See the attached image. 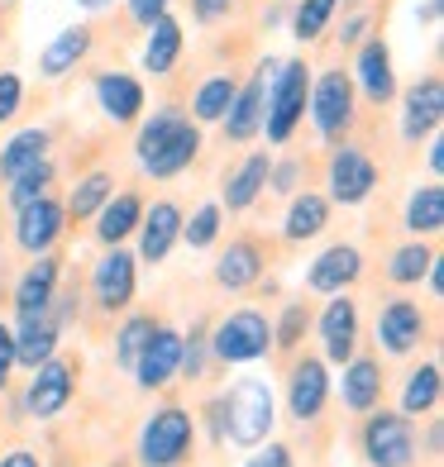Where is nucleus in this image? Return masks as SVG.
<instances>
[{"instance_id": "obj_22", "label": "nucleus", "mask_w": 444, "mask_h": 467, "mask_svg": "<svg viewBox=\"0 0 444 467\" xmlns=\"http://www.w3.org/2000/svg\"><path fill=\"white\" fill-rule=\"evenodd\" d=\"M96 105L111 124H134L143 119V81L130 72H96Z\"/></svg>"}, {"instance_id": "obj_42", "label": "nucleus", "mask_w": 444, "mask_h": 467, "mask_svg": "<svg viewBox=\"0 0 444 467\" xmlns=\"http://www.w3.org/2000/svg\"><path fill=\"white\" fill-rule=\"evenodd\" d=\"M306 329H311V315H306V306H296V301H291V306L282 310V320L272 325V348H296Z\"/></svg>"}, {"instance_id": "obj_8", "label": "nucleus", "mask_w": 444, "mask_h": 467, "mask_svg": "<svg viewBox=\"0 0 444 467\" xmlns=\"http://www.w3.org/2000/svg\"><path fill=\"white\" fill-rule=\"evenodd\" d=\"M325 182H330V201L334 205H364L377 191V182H383V172H377V162L368 158V148L344 143V148L330 153Z\"/></svg>"}, {"instance_id": "obj_51", "label": "nucleus", "mask_w": 444, "mask_h": 467, "mask_svg": "<svg viewBox=\"0 0 444 467\" xmlns=\"http://www.w3.org/2000/svg\"><path fill=\"white\" fill-rule=\"evenodd\" d=\"M0 467H38V458H34L29 449H15V453L0 458Z\"/></svg>"}, {"instance_id": "obj_14", "label": "nucleus", "mask_w": 444, "mask_h": 467, "mask_svg": "<svg viewBox=\"0 0 444 467\" xmlns=\"http://www.w3.org/2000/svg\"><path fill=\"white\" fill-rule=\"evenodd\" d=\"M315 334H321L325 363L344 368L358 353V306H354V296H330L321 320H315Z\"/></svg>"}, {"instance_id": "obj_23", "label": "nucleus", "mask_w": 444, "mask_h": 467, "mask_svg": "<svg viewBox=\"0 0 444 467\" xmlns=\"http://www.w3.org/2000/svg\"><path fill=\"white\" fill-rule=\"evenodd\" d=\"M15 368H38V363H48V358L58 353V338H62V325L53 320V310L44 315H29V320H19L15 329Z\"/></svg>"}, {"instance_id": "obj_12", "label": "nucleus", "mask_w": 444, "mask_h": 467, "mask_svg": "<svg viewBox=\"0 0 444 467\" xmlns=\"http://www.w3.org/2000/svg\"><path fill=\"white\" fill-rule=\"evenodd\" d=\"M72 391H77V368L68 363V358H48V363H38L29 387H25V410L34 420H53L72 406Z\"/></svg>"}, {"instance_id": "obj_19", "label": "nucleus", "mask_w": 444, "mask_h": 467, "mask_svg": "<svg viewBox=\"0 0 444 467\" xmlns=\"http://www.w3.org/2000/svg\"><path fill=\"white\" fill-rule=\"evenodd\" d=\"M58 286H62V263L53 258V253H38V258L19 272V282H15V315H19V320L44 315L53 306Z\"/></svg>"}, {"instance_id": "obj_5", "label": "nucleus", "mask_w": 444, "mask_h": 467, "mask_svg": "<svg viewBox=\"0 0 444 467\" xmlns=\"http://www.w3.org/2000/svg\"><path fill=\"white\" fill-rule=\"evenodd\" d=\"M206 338H210V358L216 363L248 368V363H259V358L272 353V320L263 310H229Z\"/></svg>"}, {"instance_id": "obj_21", "label": "nucleus", "mask_w": 444, "mask_h": 467, "mask_svg": "<svg viewBox=\"0 0 444 467\" xmlns=\"http://www.w3.org/2000/svg\"><path fill=\"white\" fill-rule=\"evenodd\" d=\"M420 338H426V310L416 301H387L377 315V348H387L392 358H407Z\"/></svg>"}, {"instance_id": "obj_32", "label": "nucleus", "mask_w": 444, "mask_h": 467, "mask_svg": "<svg viewBox=\"0 0 444 467\" xmlns=\"http://www.w3.org/2000/svg\"><path fill=\"white\" fill-rule=\"evenodd\" d=\"M439 387H444V372L439 363H420L407 372V387H401V415L416 420V415H435L439 406Z\"/></svg>"}, {"instance_id": "obj_1", "label": "nucleus", "mask_w": 444, "mask_h": 467, "mask_svg": "<svg viewBox=\"0 0 444 467\" xmlns=\"http://www.w3.org/2000/svg\"><path fill=\"white\" fill-rule=\"evenodd\" d=\"M134 158H139V172L153 182L182 177L201 158V124H192V115H182L177 105H163V110H153V119L139 124Z\"/></svg>"}, {"instance_id": "obj_17", "label": "nucleus", "mask_w": 444, "mask_h": 467, "mask_svg": "<svg viewBox=\"0 0 444 467\" xmlns=\"http://www.w3.org/2000/svg\"><path fill=\"white\" fill-rule=\"evenodd\" d=\"M439 124H444V81L430 72L407 91V100H401V139L420 143V139L439 134Z\"/></svg>"}, {"instance_id": "obj_18", "label": "nucleus", "mask_w": 444, "mask_h": 467, "mask_svg": "<svg viewBox=\"0 0 444 467\" xmlns=\"http://www.w3.org/2000/svg\"><path fill=\"white\" fill-rule=\"evenodd\" d=\"M358 277H364V253L354 244H330L325 253H315L306 267V286L321 296H344Z\"/></svg>"}, {"instance_id": "obj_4", "label": "nucleus", "mask_w": 444, "mask_h": 467, "mask_svg": "<svg viewBox=\"0 0 444 467\" xmlns=\"http://www.w3.org/2000/svg\"><path fill=\"white\" fill-rule=\"evenodd\" d=\"M196 449V420L182 406H163L139 430V467H182Z\"/></svg>"}, {"instance_id": "obj_31", "label": "nucleus", "mask_w": 444, "mask_h": 467, "mask_svg": "<svg viewBox=\"0 0 444 467\" xmlns=\"http://www.w3.org/2000/svg\"><path fill=\"white\" fill-rule=\"evenodd\" d=\"M87 53H91V25H68L53 44H44V53H38V72H44L48 81L68 77Z\"/></svg>"}, {"instance_id": "obj_2", "label": "nucleus", "mask_w": 444, "mask_h": 467, "mask_svg": "<svg viewBox=\"0 0 444 467\" xmlns=\"http://www.w3.org/2000/svg\"><path fill=\"white\" fill-rule=\"evenodd\" d=\"M225 400V439L235 449H259L263 439H272V424H278V396L263 377H244L229 387Z\"/></svg>"}, {"instance_id": "obj_41", "label": "nucleus", "mask_w": 444, "mask_h": 467, "mask_svg": "<svg viewBox=\"0 0 444 467\" xmlns=\"http://www.w3.org/2000/svg\"><path fill=\"white\" fill-rule=\"evenodd\" d=\"M206 368H210V338H206V325H192V334H182V368H177V377L201 381Z\"/></svg>"}, {"instance_id": "obj_25", "label": "nucleus", "mask_w": 444, "mask_h": 467, "mask_svg": "<svg viewBox=\"0 0 444 467\" xmlns=\"http://www.w3.org/2000/svg\"><path fill=\"white\" fill-rule=\"evenodd\" d=\"M139 220H143L139 191H115V196L96 210V239H100L105 248H120V244L139 229Z\"/></svg>"}, {"instance_id": "obj_29", "label": "nucleus", "mask_w": 444, "mask_h": 467, "mask_svg": "<svg viewBox=\"0 0 444 467\" xmlns=\"http://www.w3.org/2000/svg\"><path fill=\"white\" fill-rule=\"evenodd\" d=\"M177 57H182V19L177 15H158L153 25H148V44H143V72H153V77H167L177 67Z\"/></svg>"}, {"instance_id": "obj_44", "label": "nucleus", "mask_w": 444, "mask_h": 467, "mask_svg": "<svg viewBox=\"0 0 444 467\" xmlns=\"http://www.w3.org/2000/svg\"><path fill=\"white\" fill-rule=\"evenodd\" d=\"M244 467H296V453L278 439H263L259 449H248V462Z\"/></svg>"}, {"instance_id": "obj_45", "label": "nucleus", "mask_w": 444, "mask_h": 467, "mask_svg": "<svg viewBox=\"0 0 444 467\" xmlns=\"http://www.w3.org/2000/svg\"><path fill=\"white\" fill-rule=\"evenodd\" d=\"M296 182H301V162L296 158H282L268 167V191L272 196H296Z\"/></svg>"}, {"instance_id": "obj_33", "label": "nucleus", "mask_w": 444, "mask_h": 467, "mask_svg": "<svg viewBox=\"0 0 444 467\" xmlns=\"http://www.w3.org/2000/svg\"><path fill=\"white\" fill-rule=\"evenodd\" d=\"M235 91H239L235 77H225V72L206 77L196 87V96H192V124H220L225 110H229V100H235Z\"/></svg>"}, {"instance_id": "obj_15", "label": "nucleus", "mask_w": 444, "mask_h": 467, "mask_svg": "<svg viewBox=\"0 0 444 467\" xmlns=\"http://www.w3.org/2000/svg\"><path fill=\"white\" fill-rule=\"evenodd\" d=\"M354 91L364 96L368 105H392L396 100V67L383 38H364L358 44V62H354Z\"/></svg>"}, {"instance_id": "obj_6", "label": "nucleus", "mask_w": 444, "mask_h": 467, "mask_svg": "<svg viewBox=\"0 0 444 467\" xmlns=\"http://www.w3.org/2000/svg\"><path fill=\"white\" fill-rule=\"evenodd\" d=\"M306 110H311V124L325 143L344 139L354 130V110H358V91H354V77L330 67L321 77H311V96H306Z\"/></svg>"}, {"instance_id": "obj_9", "label": "nucleus", "mask_w": 444, "mask_h": 467, "mask_svg": "<svg viewBox=\"0 0 444 467\" xmlns=\"http://www.w3.org/2000/svg\"><path fill=\"white\" fill-rule=\"evenodd\" d=\"M134 291H139V258L124 244L105 248L100 263L91 267V301H96V310H105V315L130 310Z\"/></svg>"}, {"instance_id": "obj_56", "label": "nucleus", "mask_w": 444, "mask_h": 467, "mask_svg": "<svg viewBox=\"0 0 444 467\" xmlns=\"http://www.w3.org/2000/svg\"><path fill=\"white\" fill-rule=\"evenodd\" d=\"M5 5H15V0H5Z\"/></svg>"}, {"instance_id": "obj_10", "label": "nucleus", "mask_w": 444, "mask_h": 467, "mask_svg": "<svg viewBox=\"0 0 444 467\" xmlns=\"http://www.w3.org/2000/svg\"><path fill=\"white\" fill-rule=\"evenodd\" d=\"M272 72H278V57H263L259 67H253V77L244 81V87L235 91V100H229V110L220 119V130L229 143H248L263 134V105H268V81Z\"/></svg>"}, {"instance_id": "obj_30", "label": "nucleus", "mask_w": 444, "mask_h": 467, "mask_svg": "<svg viewBox=\"0 0 444 467\" xmlns=\"http://www.w3.org/2000/svg\"><path fill=\"white\" fill-rule=\"evenodd\" d=\"M48 148H53V134L44 130V124L15 130L5 143H0V182H10L15 172H25V167H34L38 158H48Z\"/></svg>"}, {"instance_id": "obj_20", "label": "nucleus", "mask_w": 444, "mask_h": 467, "mask_svg": "<svg viewBox=\"0 0 444 467\" xmlns=\"http://www.w3.org/2000/svg\"><path fill=\"white\" fill-rule=\"evenodd\" d=\"M182 210L173 205V201H158V205H148L143 210V220H139V253L134 258L139 263H163L167 253H173L177 244H182Z\"/></svg>"}, {"instance_id": "obj_47", "label": "nucleus", "mask_w": 444, "mask_h": 467, "mask_svg": "<svg viewBox=\"0 0 444 467\" xmlns=\"http://www.w3.org/2000/svg\"><path fill=\"white\" fill-rule=\"evenodd\" d=\"M10 372H15V334H10L5 320H0V396H5V387H10Z\"/></svg>"}, {"instance_id": "obj_46", "label": "nucleus", "mask_w": 444, "mask_h": 467, "mask_svg": "<svg viewBox=\"0 0 444 467\" xmlns=\"http://www.w3.org/2000/svg\"><path fill=\"white\" fill-rule=\"evenodd\" d=\"M235 10V0H192V19L196 25H220Z\"/></svg>"}, {"instance_id": "obj_40", "label": "nucleus", "mask_w": 444, "mask_h": 467, "mask_svg": "<svg viewBox=\"0 0 444 467\" xmlns=\"http://www.w3.org/2000/svg\"><path fill=\"white\" fill-rule=\"evenodd\" d=\"M153 329H158L153 315H130V320L120 325V334H115V368L130 372V368H134V358L143 353V344L153 338Z\"/></svg>"}, {"instance_id": "obj_27", "label": "nucleus", "mask_w": 444, "mask_h": 467, "mask_svg": "<svg viewBox=\"0 0 444 467\" xmlns=\"http://www.w3.org/2000/svg\"><path fill=\"white\" fill-rule=\"evenodd\" d=\"M325 224H330V201L321 196V191H296L287 215H282V239L306 244V239H315V234H325Z\"/></svg>"}, {"instance_id": "obj_43", "label": "nucleus", "mask_w": 444, "mask_h": 467, "mask_svg": "<svg viewBox=\"0 0 444 467\" xmlns=\"http://www.w3.org/2000/svg\"><path fill=\"white\" fill-rule=\"evenodd\" d=\"M25 105V77L19 72H0V124H10Z\"/></svg>"}, {"instance_id": "obj_37", "label": "nucleus", "mask_w": 444, "mask_h": 467, "mask_svg": "<svg viewBox=\"0 0 444 467\" xmlns=\"http://www.w3.org/2000/svg\"><path fill=\"white\" fill-rule=\"evenodd\" d=\"M430 263H435V248L420 244V239H411V244H401V248L392 253L387 277H392L396 286H420V282H426V272H430Z\"/></svg>"}, {"instance_id": "obj_36", "label": "nucleus", "mask_w": 444, "mask_h": 467, "mask_svg": "<svg viewBox=\"0 0 444 467\" xmlns=\"http://www.w3.org/2000/svg\"><path fill=\"white\" fill-rule=\"evenodd\" d=\"M53 177H58V167H53V158H38L34 167H25V172H15V177L5 182V201H10V210H25L29 201H38V196H48V186H53Z\"/></svg>"}, {"instance_id": "obj_53", "label": "nucleus", "mask_w": 444, "mask_h": 467, "mask_svg": "<svg viewBox=\"0 0 444 467\" xmlns=\"http://www.w3.org/2000/svg\"><path fill=\"white\" fill-rule=\"evenodd\" d=\"M439 5H444V0H426V5H420L416 15L426 19V25H439Z\"/></svg>"}, {"instance_id": "obj_54", "label": "nucleus", "mask_w": 444, "mask_h": 467, "mask_svg": "<svg viewBox=\"0 0 444 467\" xmlns=\"http://www.w3.org/2000/svg\"><path fill=\"white\" fill-rule=\"evenodd\" d=\"M77 5H81V10H87V15H100V10H111V5H115V0H77Z\"/></svg>"}, {"instance_id": "obj_28", "label": "nucleus", "mask_w": 444, "mask_h": 467, "mask_svg": "<svg viewBox=\"0 0 444 467\" xmlns=\"http://www.w3.org/2000/svg\"><path fill=\"white\" fill-rule=\"evenodd\" d=\"M268 167H272L268 153H248L235 172L225 177V201H220V210H235V215H239V210H248V205L268 191Z\"/></svg>"}, {"instance_id": "obj_39", "label": "nucleus", "mask_w": 444, "mask_h": 467, "mask_svg": "<svg viewBox=\"0 0 444 467\" xmlns=\"http://www.w3.org/2000/svg\"><path fill=\"white\" fill-rule=\"evenodd\" d=\"M340 10V0H296L291 5V34L301 38V44H315V38L325 34V25L334 19Z\"/></svg>"}, {"instance_id": "obj_35", "label": "nucleus", "mask_w": 444, "mask_h": 467, "mask_svg": "<svg viewBox=\"0 0 444 467\" xmlns=\"http://www.w3.org/2000/svg\"><path fill=\"white\" fill-rule=\"evenodd\" d=\"M407 229L411 234H439L444 229V186H416L407 196Z\"/></svg>"}, {"instance_id": "obj_49", "label": "nucleus", "mask_w": 444, "mask_h": 467, "mask_svg": "<svg viewBox=\"0 0 444 467\" xmlns=\"http://www.w3.org/2000/svg\"><path fill=\"white\" fill-rule=\"evenodd\" d=\"M364 29H368V15H349L344 25H340V44H364Z\"/></svg>"}, {"instance_id": "obj_7", "label": "nucleus", "mask_w": 444, "mask_h": 467, "mask_svg": "<svg viewBox=\"0 0 444 467\" xmlns=\"http://www.w3.org/2000/svg\"><path fill=\"white\" fill-rule=\"evenodd\" d=\"M358 449L368 467H411L416 462V424L401 410H368L358 430Z\"/></svg>"}, {"instance_id": "obj_16", "label": "nucleus", "mask_w": 444, "mask_h": 467, "mask_svg": "<svg viewBox=\"0 0 444 467\" xmlns=\"http://www.w3.org/2000/svg\"><path fill=\"white\" fill-rule=\"evenodd\" d=\"M177 368H182V329H167V325H158L153 329V338L143 344V353L134 358V381H139V391H163L167 381L177 377Z\"/></svg>"}, {"instance_id": "obj_13", "label": "nucleus", "mask_w": 444, "mask_h": 467, "mask_svg": "<svg viewBox=\"0 0 444 467\" xmlns=\"http://www.w3.org/2000/svg\"><path fill=\"white\" fill-rule=\"evenodd\" d=\"M62 224H68V210L53 196H38L25 210H15V244L38 258V253H53V244L62 239Z\"/></svg>"}, {"instance_id": "obj_26", "label": "nucleus", "mask_w": 444, "mask_h": 467, "mask_svg": "<svg viewBox=\"0 0 444 467\" xmlns=\"http://www.w3.org/2000/svg\"><path fill=\"white\" fill-rule=\"evenodd\" d=\"M259 272H263V248L253 244V239H235L216 258V286L248 291V286H259Z\"/></svg>"}, {"instance_id": "obj_50", "label": "nucleus", "mask_w": 444, "mask_h": 467, "mask_svg": "<svg viewBox=\"0 0 444 467\" xmlns=\"http://www.w3.org/2000/svg\"><path fill=\"white\" fill-rule=\"evenodd\" d=\"M426 167L435 177H444V139L439 134H430V148H426Z\"/></svg>"}, {"instance_id": "obj_3", "label": "nucleus", "mask_w": 444, "mask_h": 467, "mask_svg": "<svg viewBox=\"0 0 444 467\" xmlns=\"http://www.w3.org/2000/svg\"><path fill=\"white\" fill-rule=\"evenodd\" d=\"M306 96H311V67L306 57H282L268 81V105H263V134L268 143H291V134L306 119Z\"/></svg>"}, {"instance_id": "obj_11", "label": "nucleus", "mask_w": 444, "mask_h": 467, "mask_svg": "<svg viewBox=\"0 0 444 467\" xmlns=\"http://www.w3.org/2000/svg\"><path fill=\"white\" fill-rule=\"evenodd\" d=\"M330 363L325 358H296L291 372H287V415L296 424H311L321 420L330 406Z\"/></svg>"}, {"instance_id": "obj_48", "label": "nucleus", "mask_w": 444, "mask_h": 467, "mask_svg": "<svg viewBox=\"0 0 444 467\" xmlns=\"http://www.w3.org/2000/svg\"><path fill=\"white\" fill-rule=\"evenodd\" d=\"M167 5H173V0H130V19L139 29H148L158 15H167Z\"/></svg>"}, {"instance_id": "obj_24", "label": "nucleus", "mask_w": 444, "mask_h": 467, "mask_svg": "<svg viewBox=\"0 0 444 467\" xmlns=\"http://www.w3.org/2000/svg\"><path fill=\"white\" fill-rule=\"evenodd\" d=\"M340 396H344V410L354 415H368L383 406V363L377 358H349L344 363V381H340Z\"/></svg>"}, {"instance_id": "obj_34", "label": "nucleus", "mask_w": 444, "mask_h": 467, "mask_svg": "<svg viewBox=\"0 0 444 467\" xmlns=\"http://www.w3.org/2000/svg\"><path fill=\"white\" fill-rule=\"evenodd\" d=\"M111 196H115V177L96 167V172H87V177L72 186V196H68V205H62V210H68L72 220H96V210L111 201Z\"/></svg>"}, {"instance_id": "obj_52", "label": "nucleus", "mask_w": 444, "mask_h": 467, "mask_svg": "<svg viewBox=\"0 0 444 467\" xmlns=\"http://www.w3.org/2000/svg\"><path fill=\"white\" fill-rule=\"evenodd\" d=\"M282 19H287V5H282V0H278V5H268V10H263V25H268V29H278Z\"/></svg>"}, {"instance_id": "obj_55", "label": "nucleus", "mask_w": 444, "mask_h": 467, "mask_svg": "<svg viewBox=\"0 0 444 467\" xmlns=\"http://www.w3.org/2000/svg\"><path fill=\"white\" fill-rule=\"evenodd\" d=\"M439 443H444V430H439V424H430V453H439Z\"/></svg>"}, {"instance_id": "obj_38", "label": "nucleus", "mask_w": 444, "mask_h": 467, "mask_svg": "<svg viewBox=\"0 0 444 467\" xmlns=\"http://www.w3.org/2000/svg\"><path fill=\"white\" fill-rule=\"evenodd\" d=\"M220 224H225L220 201H206V205H196V210H192V220H182V244L192 248V253L210 248V244L220 239Z\"/></svg>"}]
</instances>
